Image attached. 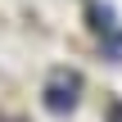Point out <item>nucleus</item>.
Here are the masks:
<instances>
[{
	"mask_svg": "<svg viewBox=\"0 0 122 122\" xmlns=\"http://www.w3.org/2000/svg\"><path fill=\"white\" fill-rule=\"evenodd\" d=\"M77 77H54L50 86H45V109L50 113H68L72 104H77Z\"/></svg>",
	"mask_w": 122,
	"mask_h": 122,
	"instance_id": "nucleus-1",
	"label": "nucleus"
},
{
	"mask_svg": "<svg viewBox=\"0 0 122 122\" xmlns=\"http://www.w3.org/2000/svg\"><path fill=\"white\" fill-rule=\"evenodd\" d=\"M91 27H100V32H113V9H91Z\"/></svg>",
	"mask_w": 122,
	"mask_h": 122,
	"instance_id": "nucleus-2",
	"label": "nucleus"
},
{
	"mask_svg": "<svg viewBox=\"0 0 122 122\" xmlns=\"http://www.w3.org/2000/svg\"><path fill=\"white\" fill-rule=\"evenodd\" d=\"M104 45H109V54H113V59H122V36H118V32H109V36H104Z\"/></svg>",
	"mask_w": 122,
	"mask_h": 122,
	"instance_id": "nucleus-3",
	"label": "nucleus"
},
{
	"mask_svg": "<svg viewBox=\"0 0 122 122\" xmlns=\"http://www.w3.org/2000/svg\"><path fill=\"white\" fill-rule=\"evenodd\" d=\"M109 122H122V104H109Z\"/></svg>",
	"mask_w": 122,
	"mask_h": 122,
	"instance_id": "nucleus-4",
	"label": "nucleus"
}]
</instances>
